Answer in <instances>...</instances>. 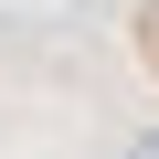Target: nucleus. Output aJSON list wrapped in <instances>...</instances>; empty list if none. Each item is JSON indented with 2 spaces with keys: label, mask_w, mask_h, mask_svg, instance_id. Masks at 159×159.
Masks as SVG:
<instances>
[{
  "label": "nucleus",
  "mask_w": 159,
  "mask_h": 159,
  "mask_svg": "<svg viewBox=\"0 0 159 159\" xmlns=\"http://www.w3.org/2000/svg\"><path fill=\"white\" fill-rule=\"evenodd\" d=\"M127 159H159V127H138V138H127Z\"/></svg>",
  "instance_id": "nucleus-1"
}]
</instances>
